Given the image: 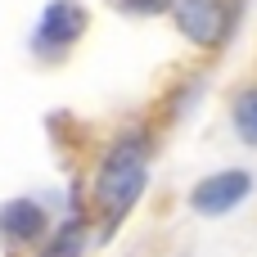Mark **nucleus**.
I'll return each mask as SVG.
<instances>
[{"label":"nucleus","mask_w":257,"mask_h":257,"mask_svg":"<svg viewBox=\"0 0 257 257\" xmlns=\"http://www.w3.org/2000/svg\"><path fill=\"white\" fill-rule=\"evenodd\" d=\"M145 181H149V145L145 136H122L108 145V154L99 158V172H95V208L113 221H122L136 199L145 194Z\"/></svg>","instance_id":"obj_1"},{"label":"nucleus","mask_w":257,"mask_h":257,"mask_svg":"<svg viewBox=\"0 0 257 257\" xmlns=\"http://www.w3.org/2000/svg\"><path fill=\"white\" fill-rule=\"evenodd\" d=\"M86 27H90L86 5H77V0H50V5H45V14L36 18L32 54H36V59H45V63H54V59H63V54L86 36Z\"/></svg>","instance_id":"obj_2"},{"label":"nucleus","mask_w":257,"mask_h":257,"mask_svg":"<svg viewBox=\"0 0 257 257\" xmlns=\"http://www.w3.org/2000/svg\"><path fill=\"white\" fill-rule=\"evenodd\" d=\"M248 194H253V176H248L244 167H226V172L203 176V181L190 190V208H194L199 217H226V212H235Z\"/></svg>","instance_id":"obj_3"},{"label":"nucleus","mask_w":257,"mask_h":257,"mask_svg":"<svg viewBox=\"0 0 257 257\" xmlns=\"http://www.w3.org/2000/svg\"><path fill=\"white\" fill-rule=\"evenodd\" d=\"M45 230H50V221H45V208L36 199H9V203H0V244L5 248L41 244Z\"/></svg>","instance_id":"obj_4"},{"label":"nucleus","mask_w":257,"mask_h":257,"mask_svg":"<svg viewBox=\"0 0 257 257\" xmlns=\"http://www.w3.org/2000/svg\"><path fill=\"white\" fill-rule=\"evenodd\" d=\"M176 23L194 45H217L226 14H221V0H176Z\"/></svg>","instance_id":"obj_5"},{"label":"nucleus","mask_w":257,"mask_h":257,"mask_svg":"<svg viewBox=\"0 0 257 257\" xmlns=\"http://www.w3.org/2000/svg\"><path fill=\"white\" fill-rule=\"evenodd\" d=\"M230 126H235V136L244 145L257 149V81L235 86V95H230Z\"/></svg>","instance_id":"obj_6"},{"label":"nucleus","mask_w":257,"mask_h":257,"mask_svg":"<svg viewBox=\"0 0 257 257\" xmlns=\"http://www.w3.org/2000/svg\"><path fill=\"white\" fill-rule=\"evenodd\" d=\"M86 253V226L81 221H68L63 230L50 235V244L41 248V257H81Z\"/></svg>","instance_id":"obj_7"}]
</instances>
